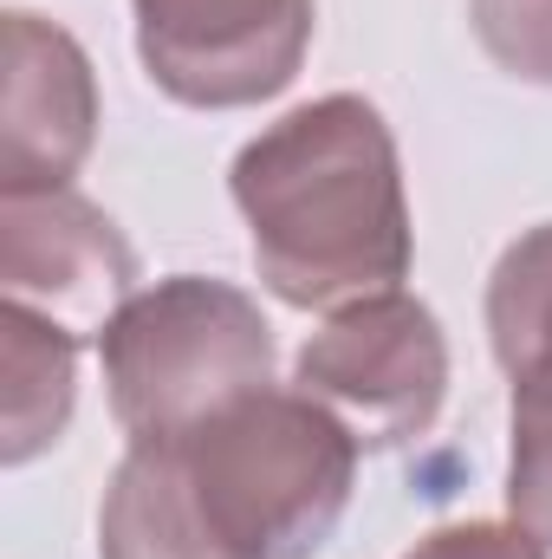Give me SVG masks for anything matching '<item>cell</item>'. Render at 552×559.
<instances>
[{
  "label": "cell",
  "mask_w": 552,
  "mask_h": 559,
  "mask_svg": "<svg viewBox=\"0 0 552 559\" xmlns=\"http://www.w3.org/2000/svg\"><path fill=\"white\" fill-rule=\"evenodd\" d=\"M228 195L248 222L261 286L279 306L338 312L410 280L404 156L384 111L358 92H325L248 138Z\"/></svg>",
  "instance_id": "6da1fadb"
},
{
  "label": "cell",
  "mask_w": 552,
  "mask_h": 559,
  "mask_svg": "<svg viewBox=\"0 0 552 559\" xmlns=\"http://www.w3.org/2000/svg\"><path fill=\"white\" fill-rule=\"evenodd\" d=\"M189 488L241 559H312L338 534L358 488V436L305 391H248L189 429Z\"/></svg>",
  "instance_id": "7a4b0ae2"
},
{
  "label": "cell",
  "mask_w": 552,
  "mask_h": 559,
  "mask_svg": "<svg viewBox=\"0 0 552 559\" xmlns=\"http://www.w3.org/2000/svg\"><path fill=\"white\" fill-rule=\"evenodd\" d=\"M98 365L131 442H182L235 397L274 384V325L228 280L169 274L118 306L98 332Z\"/></svg>",
  "instance_id": "3957f363"
},
{
  "label": "cell",
  "mask_w": 552,
  "mask_h": 559,
  "mask_svg": "<svg viewBox=\"0 0 552 559\" xmlns=\"http://www.w3.org/2000/svg\"><path fill=\"white\" fill-rule=\"evenodd\" d=\"M292 391L325 404L358 449L422 442L448 404V338L416 293H371L338 306L292 358Z\"/></svg>",
  "instance_id": "277c9868"
},
{
  "label": "cell",
  "mask_w": 552,
  "mask_h": 559,
  "mask_svg": "<svg viewBox=\"0 0 552 559\" xmlns=\"http://www.w3.org/2000/svg\"><path fill=\"white\" fill-rule=\"evenodd\" d=\"M149 85L189 111H248L279 98L319 26V0H131Z\"/></svg>",
  "instance_id": "5b68a950"
},
{
  "label": "cell",
  "mask_w": 552,
  "mask_h": 559,
  "mask_svg": "<svg viewBox=\"0 0 552 559\" xmlns=\"http://www.w3.org/2000/svg\"><path fill=\"white\" fill-rule=\"evenodd\" d=\"M0 293L72 338H98L137 293V254L124 228L72 189L0 195Z\"/></svg>",
  "instance_id": "8992f818"
},
{
  "label": "cell",
  "mask_w": 552,
  "mask_h": 559,
  "mask_svg": "<svg viewBox=\"0 0 552 559\" xmlns=\"http://www.w3.org/2000/svg\"><path fill=\"white\" fill-rule=\"evenodd\" d=\"M7 98H0V195H52L72 189L98 143V72L85 46L13 7L0 13Z\"/></svg>",
  "instance_id": "52a82bcc"
},
{
  "label": "cell",
  "mask_w": 552,
  "mask_h": 559,
  "mask_svg": "<svg viewBox=\"0 0 552 559\" xmlns=\"http://www.w3.org/2000/svg\"><path fill=\"white\" fill-rule=\"evenodd\" d=\"M98 559H241L202 514L182 449L131 442L105 481L98 508Z\"/></svg>",
  "instance_id": "ba28073f"
},
{
  "label": "cell",
  "mask_w": 552,
  "mask_h": 559,
  "mask_svg": "<svg viewBox=\"0 0 552 559\" xmlns=\"http://www.w3.org/2000/svg\"><path fill=\"white\" fill-rule=\"evenodd\" d=\"M0 371H7L0 462L26 468L72 423V404H79V338L59 332L52 319L26 312V306H0Z\"/></svg>",
  "instance_id": "9c48e42d"
},
{
  "label": "cell",
  "mask_w": 552,
  "mask_h": 559,
  "mask_svg": "<svg viewBox=\"0 0 552 559\" xmlns=\"http://www.w3.org/2000/svg\"><path fill=\"white\" fill-rule=\"evenodd\" d=\"M488 345L520 411H552V222L507 241L488 274Z\"/></svg>",
  "instance_id": "30bf717a"
},
{
  "label": "cell",
  "mask_w": 552,
  "mask_h": 559,
  "mask_svg": "<svg viewBox=\"0 0 552 559\" xmlns=\"http://www.w3.org/2000/svg\"><path fill=\"white\" fill-rule=\"evenodd\" d=\"M468 20L507 79L552 92V0H468Z\"/></svg>",
  "instance_id": "8fae6325"
},
{
  "label": "cell",
  "mask_w": 552,
  "mask_h": 559,
  "mask_svg": "<svg viewBox=\"0 0 552 559\" xmlns=\"http://www.w3.org/2000/svg\"><path fill=\"white\" fill-rule=\"evenodd\" d=\"M507 521L533 527L552 547V411L514 404V455H507Z\"/></svg>",
  "instance_id": "7c38bea8"
},
{
  "label": "cell",
  "mask_w": 552,
  "mask_h": 559,
  "mask_svg": "<svg viewBox=\"0 0 552 559\" xmlns=\"http://www.w3.org/2000/svg\"><path fill=\"white\" fill-rule=\"evenodd\" d=\"M404 559H552V547L520 521H448L422 534Z\"/></svg>",
  "instance_id": "4fadbf2b"
}]
</instances>
